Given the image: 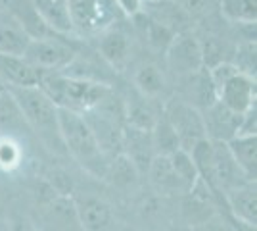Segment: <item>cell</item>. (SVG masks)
<instances>
[{
    "mask_svg": "<svg viewBox=\"0 0 257 231\" xmlns=\"http://www.w3.org/2000/svg\"><path fill=\"white\" fill-rule=\"evenodd\" d=\"M121 154L135 166L139 176H146L152 158L156 156L152 144V131H142L137 127L125 125L121 139Z\"/></svg>",
    "mask_w": 257,
    "mask_h": 231,
    "instance_id": "10",
    "label": "cell"
},
{
    "mask_svg": "<svg viewBox=\"0 0 257 231\" xmlns=\"http://www.w3.org/2000/svg\"><path fill=\"white\" fill-rule=\"evenodd\" d=\"M43 73L25 62L23 56L0 54V79L4 87H37Z\"/></svg>",
    "mask_w": 257,
    "mask_h": 231,
    "instance_id": "16",
    "label": "cell"
},
{
    "mask_svg": "<svg viewBox=\"0 0 257 231\" xmlns=\"http://www.w3.org/2000/svg\"><path fill=\"white\" fill-rule=\"evenodd\" d=\"M142 12L152 18L156 23H160L161 27L169 29L173 35H179L182 31H188V16L184 14L179 2L175 0H146Z\"/></svg>",
    "mask_w": 257,
    "mask_h": 231,
    "instance_id": "14",
    "label": "cell"
},
{
    "mask_svg": "<svg viewBox=\"0 0 257 231\" xmlns=\"http://www.w3.org/2000/svg\"><path fill=\"white\" fill-rule=\"evenodd\" d=\"M133 81H135V87L139 89V93L144 99L146 97L148 99L158 97V95H161L163 87H165V79L161 75V71L156 66H152V64H144L142 67H139L135 71Z\"/></svg>",
    "mask_w": 257,
    "mask_h": 231,
    "instance_id": "25",
    "label": "cell"
},
{
    "mask_svg": "<svg viewBox=\"0 0 257 231\" xmlns=\"http://www.w3.org/2000/svg\"><path fill=\"white\" fill-rule=\"evenodd\" d=\"M98 50H100L102 58L106 60L109 66L121 71L125 67V64L128 62L131 43H128V37L121 29L107 27L106 31H102V35H100Z\"/></svg>",
    "mask_w": 257,
    "mask_h": 231,
    "instance_id": "17",
    "label": "cell"
},
{
    "mask_svg": "<svg viewBox=\"0 0 257 231\" xmlns=\"http://www.w3.org/2000/svg\"><path fill=\"white\" fill-rule=\"evenodd\" d=\"M8 231H39L37 229V225L29 221L27 218H22V216H18V218H14L10 221V227Z\"/></svg>",
    "mask_w": 257,
    "mask_h": 231,
    "instance_id": "32",
    "label": "cell"
},
{
    "mask_svg": "<svg viewBox=\"0 0 257 231\" xmlns=\"http://www.w3.org/2000/svg\"><path fill=\"white\" fill-rule=\"evenodd\" d=\"M133 20L137 22V31H139V35L144 39V43L148 44L150 48L160 50V52L167 50V46H169V43H171L173 37H175L169 29L161 27L160 23H156L152 18H148L144 12H139L137 16H133Z\"/></svg>",
    "mask_w": 257,
    "mask_h": 231,
    "instance_id": "21",
    "label": "cell"
},
{
    "mask_svg": "<svg viewBox=\"0 0 257 231\" xmlns=\"http://www.w3.org/2000/svg\"><path fill=\"white\" fill-rule=\"evenodd\" d=\"M31 39L8 10H0V54L23 56Z\"/></svg>",
    "mask_w": 257,
    "mask_h": 231,
    "instance_id": "18",
    "label": "cell"
},
{
    "mask_svg": "<svg viewBox=\"0 0 257 231\" xmlns=\"http://www.w3.org/2000/svg\"><path fill=\"white\" fill-rule=\"evenodd\" d=\"M119 12L127 18H133L137 16L139 12H142V6H144V0H115Z\"/></svg>",
    "mask_w": 257,
    "mask_h": 231,
    "instance_id": "31",
    "label": "cell"
},
{
    "mask_svg": "<svg viewBox=\"0 0 257 231\" xmlns=\"http://www.w3.org/2000/svg\"><path fill=\"white\" fill-rule=\"evenodd\" d=\"M163 114H165L167 121L171 123L179 146L184 152L190 154L196 144L207 139L200 110H196L194 106H190L188 102H184L179 97L167 100V104L163 106Z\"/></svg>",
    "mask_w": 257,
    "mask_h": 231,
    "instance_id": "5",
    "label": "cell"
},
{
    "mask_svg": "<svg viewBox=\"0 0 257 231\" xmlns=\"http://www.w3.org/2000/svg\"><path fill=\"white\" fill-rule=\"evenodd\" d=\"M175 2H179V0H175Z\"/></svg>",
    "mask_w": 257,
    "mask_h": 231,
    "instance_id": "35",
    "label": "cell"
},
{
    "mask_svg": "<svg viewBox=\"0 0 257 231\" xmlns=\"http://www.w3.org/2000/svg\"><path fill=\"white\" fill-rule=\"evenodd\" d=\"M23 58L41 73H62L73 64L77 58V48L73 43L65 41V37L54 35L31 41Z\"/></svg>",
    "mask_w": 257,
    "mask_h": 231,
    "instance_id": "4",
    "label": "cell"
},
{
    "mask_svg": "<svg viewBox=\"0 0 257 231\" xmlns=\"http://www.w3.org/2000/svg\"><path fill=\"white\" fill-rule=\"evenodd\" d=\"M221 16L232 23L255 25L257 0H219Z\"/></svg>",
    "mask_w": 257,
    "mask_h": 231,
    "instance_id": "22",
    "label": "cell"
},
{
    "mask_svg": "<svg viewBox=\"0 0 257 231\" xmlns=\"http://www.w3.org/2000/svg\"><path fill=\"white\" fill-rule=\"evenodd\" d=\"M240 231H255V227H246V225H242Z\"/></svg>",
    "mask_w": 257,
    "mask_h": 231,
    "instance_id": "34",
    "label": "cell"
},
{
    "mask_svg": "<svg viewBox=\"0 0 257 231\" xmlns=\"http://www.w3.org/2000/svg\"><path fill=\"white\" fill-rule=\"evenodd\" d=\"M217 100L234 114L244 116L255 106V77L238 71L217 91Z\"/></svg>",
    "mask_w": 257,
    "mask_h": 231,
    "instance_id": "9",
    "label": "cell"
},
{
    "mask_svg": "<svg viewBox=\"0 0 257 231\" xmlns=\"http://www.w3.org/2000/svg\"><path fill=\"white\" fill-rule=\"evenodd\" d=\"M236 69L244 75L255 77V41H246L236 48L234 60H230Z\"/></svg>",
    "mask_w": 257,
    "mask_h": 231,
    "instance_id": "28",
    "label": "cell"
},
{
    "mask_svg": "<svg viewBox=\"0 0 257 231\" xmlns=\"http://www.w3.org/2000/svg\"><path fill=\"white\" fill-rule=\"evenodd\" d=\"M228 152L234 158L236 166L242 174L255 181L257 177V135H236L232 141L226 143Z\"/></svg>",
    "mask_w": 257,
    "mask_h": 231,
    "instance_id": "19",
    "label": "cell"
},
{
    "mask_svg": "<svg viewBox=\"0 0 257 231\" xmlns=\"http://www.w3.org/2000/svg\"><path fill=\"white\" fill-rule=\"evenodd\" d=\"M146 176L150 179L152 189L161 195V197H182L188 193V189L184 187L179 174L175 172L173 162L169 156H160L156 154L152 158Z\"/></svg>",
    "mask_w": 257,
    "mask_h": 231,
    "instance_id": "13",
    "label": "cell"
},
{
    "mask_svg": "<svg viewBox=\"0 0 257 231\" xmlns=\"http://www.w3.org/2000/svg\"><path fill=\"white\" fill-rule=\"evenodd\" d=\"M125 125L137 127L142 131H152L154 123L158 120V114L152 110L146 100H135L131 102L125 110Z\"/></svg>",
    "mask_w": 257,
    "mask_h": 231,
    "instance_id": "26",
    "label": "cell"
},
{
    "mask_svg": "<svg viewBox=\"0 0 257 231\" xmlns=\"http://www.w3.org/2000/svg\"><path fill=\"white\" fill-rule=\"evenodd\" d=\"M169 158H171L175 172L179 174L181 181L184 183V187L190 191V189L196 185V181L200 179V176H198V170H196V164H194V160H192V156L179 148V150H177V152H173Z\"/></svg>",
    "mask_w": 257,
    "mask_h": 231,
    "instance_id": "27",
    "label": "cell"
},
{
    "mask_svg": "<svg viewBox=\"0 0 257 231\" xmlns=\"http://www.w3.org/2000/svg\"><path fill=\"white\" fill-rule=\"evenodd\" d=\"M23 166V146L16 135L0 133V172L14 174Z\"/></svg>",
    "mask_w": 257,
    "mask_h": 231,
    "instance_id": "24",
    "label": "cell"
},
{
    "mask_svg": "<svg viewBox=\"0 0 257 231\" xmlns=\"http://www.w3.org/2000/svg\"><path fill=\"white\" fill-rule=\"evenodd\" d=\"M14 99L23 121L31 129L37 139L56 154L65 152L60 125H58V108L52 100L37 87H4Z\"/></svg>",
    "mask_w": 257,
    "mask_h": 231,
    "instance_id": "1",
    "label": "cell"
},
{
    "mask_svg": "<svg viewBox=\"0 0 257 231\" xmlns=\"http://www.w3.org/2000/svg\"><path fill=\"white\" fill-rule=\"evenodd\" d=\"M152 144H154V154H160V156H171L173 152L181 148L177 135L173 131L171 123L165 118L163 110L161 114H158V120L152 127Z\"/></svg>",
    "mask_w": 257,
    "mask_h": 231,
    "instance_id": "23",
    "label": "cell"
},
{
    "mask_svg": "<svg viewBox=\"0 0 257 231\" xmlns=\"http://www.w3.org/2000/svg\"><path fill=\"white\" fill-rule=\"evenodd\" d=\"M165 64H167V69L179 79L192 75L205 67L198 37L192 31H182L175 35L165 50Z\"/></svg>",
    "mask_w": 257,
    "mask_h": 231,
    "instance_id": "6",
    "label": "cell"
},
{
    "mask_svg": "<svg viewBox=\"0 0 257 231\" xmlns=\"http://www.w3.org/2000/svg\"><path fill=\"white\" fill-rule=\"evenodd\" d=\"M200 114H202V120H204L205 137L209 141L228 143V141H232L238 135L240 123H242V116L234 114L232 110H228L219 100H215L211 106L204 108Z\"/></svg>",
    "mask_w": 257,
    "mask_h": 231,
    "instance_id": "8",
    "label": "cell"
},
{
    "mask_svg": "<svg viewBox=\"0 0 257 231\" xmlns=\"http://www.w3.org/2000/svg\"><path fill=\"white\" fill-rule=\"evenodd\" d=\"M144 2H146V0H144Z\"/></svg>",
    "mask_w": 257,
    "mask_h": 231,
    "instance_id": "36",
    "label": "cell"
},
{
    "mask_svg": "<svg viewBox=\"0 0 257 231\" xmlns=\"http://www.w3.org/2000/svg\"><path fill=\"white\" fill-rule=\"evenodd\" d=\"M39 89L56 104V108L86 114L109 97V87L94 79H79L65 73H43Z\"/></svg>",
    "mask_w": 257,
    "mask_h": 231,
    "instance_id": "2",
    "label": "cell"
},
{
    "mask_svg": "<svg viewBox=\"0 0 257 231\" xmlns=\"http://www.w3.org/2000/svg\"><path fill=\"white\" fill-rule=\"evenodd\" d=\"M69 22L79 35L100 33L111 25L96 0H69Z\"/></svg>",
    "mask_w": 257,
    "mask_h": 231,
    "instance_id": "11",
    "label": "cell"
},
{
    "mask_svg": "<svg viewBox=\"0 0 257 231\" xmlns=\"http://www.w3.org/2000/svg\"><path fill=\"white\" fill-rule=\"evenodd\" d=\"M6 4H8V0H0V10H4V8H6Z\"/></svg>",
    "mask_w": 257,
    "mask_h": 231,
    "instance_id": "33",
    "label": "cell"
},
{
    "mask_svg": "<svg viewBox=\"0 0 257 231\" xmlns=\"http://www.w3.org/2000/svg\"><path fill=\"white\" fill-rule=\"evenodd\" d=\"M14 16V20L22 25V29L27 33L31 41H39V39H46V37H54V31L46 25L39 10L35 8L33 0H8L6 8Z\"/></svg>",
    "mask_w": 257,
    "mask_h": 231,
    "instance_id": "15",
    "label": "cell"
},
{
    "mask_svg": "<svg viewBox=\"0 0 257 231\" xmlns=\"http://www.w3.org/2000/svg\"><path fill=\"white\" fill-rule=\"evenodd\" d=\"M58 125H60V137H62L65 152L71 158H75V162L83 166V170L90 176H106L109 158L102 152L96 137L88 127L85 118L75 112L58 108Z\"/></svg>",
    "mask_w": 257,
    "mask_h": 231,
    "instance_id": "3",
    "label": "cell"
},
{
    "mask_svg": "<svg viewBox=\"0 0 257 231\" xmlns=\"http://www.w3.org/2000/svg\"><path fill=\"white\" fill-rule=\"evenodd\" d=\"M188 20H205L219 12V0H179Z\"/></svg>",
    "mask_w": 257,
    "mask_h": 231,
    "instance_id": "29",
    "label": "cell"
},
{
    "mask_svg": "<svg viewBox=\"0 0 257 231\" xmlns=\"http://www.w3.org/2000/svg\"><path fill=\"white\" fill-rule=\"evenodd\" d=\"M77 223L85 231H106L111 225V206L98 195H77L71 198Z\"/></svg>",
    "mask_w": 257,
    "mask_h": 231,
    "instance_id": "7",
    "label": "cell"
},
{
    "mask_svg": "<svg viewBox=\"0 0 257 231\" xmlns=\"http://www.w3.org/2000/svg\"><path fill=\"white\" fill-rule=\"evenodd\" d=\"M226 214L240 225L255 227L257 225V189L255 183H244L228 191L223 198Z\"/></svg>",
    "mask_w": 257,
    "mask_h": 231,
    "instance_id": "12",
    "label": "cell"
},
{
    "mask_svg": "<svg viewBox=\"0 0 257 231\" xmlns=\"http://www.w3.org/2000/svg\"><path fill=\"white\" fill-rule=\"evenodd\" d=\"M33 4L56 35L67 37L73 33L69 22V0H33Z\"/></svg>",
    "mask_w": 257,
    "mask_h": 231,
    "instance_id": "20",
    "label": "cell"
},
{
    "mask_svg": "<svg viewBox=\"0 0 257 231\" xmlns=\"http://www.w3.org/2000/svg\"><path fill=\"white\" fill-rule=\"evenodd\" d=\"M240 227H242V225L236 223L228 214L217 212L209 220H205L204 223L196 225L192 231H240Z\"/></svg>",
    "mask_w": 257,
    "mask_h": 231,
    "instance_id": "30",
    "label": "cell"
}]
</instances>
